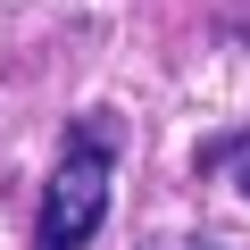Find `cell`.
Returning a JSON list of instances; mask_svg holds the SVG:
<instances>
[{"label": "cell", "instance_id": "obj_1", "mask_svg": "<svg viewBox=\"0 0 250 250\" xmlns=\"http://www.w3.org/2000/svg\"><path fill=\"white\" fill-rule=\"evenodd\" d=\"M108 175H117V134H108V117H83L75 125V142L42 192V225H34V250H83L108 217Z\"/></svg>", "mask_w": 250, "mask_h": 250}, {"label": "cell", "instance_id": "obj_2", "mask_svg": "<svg viewBox=\"0 0 250 250\" xmlns=\"http://www.w3.org/2000/svg\"><path fill=\"white\" fill-rule=\"evenodd\" d=\"M200 175H233V192L250 200V134H225V142H208V150H200Z\"/></svg>", "mask_w": 250, "mask_h": 250}, {"label": "cell", "instance_id": "obj_3", "mask_svg": "<svg viewBox=\"0 0 250 250\" xmlns=\"http://www.w3.org/2000/svg\"><path fill=\"white\" fill-rule=\"evenodd\" d=\"M184 250H217V242H184Z\"/></svg>", "mask_w": 250, "mask_h": 250}]
</instances>
